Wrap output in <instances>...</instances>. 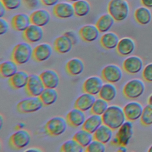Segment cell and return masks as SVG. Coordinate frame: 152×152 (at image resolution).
<instances>
[{"mask_svg":"<svg viewBox=\"0 0 152 152\" xmlns=\"http://www.w3.org/2000/svg\"><path fill=\"white\" fill-rule=\"evenodd\" d=\"M102 117L103 124L113 131L118 129L126 120L123 108L116 104L109 106Z\"/></svg>","mask_w":152,"mask_h":152,"instance_id":"obj_1","label":"cell"},{"mask_svg":"<svg viewBox=\"0 0 152 152\" xmlns=\"http://www.w3.org/2000/svg\"><path fill=\"white\" fill-rule=\"evenodd\" d=\"M107 11L115 21L119 22L127 18L129 8L126 1L110 0L108 4Z\"/></svg>","mask_w":152,"mask_h":152,"instance_id":"obj_2","label":"cell"},{"mask_svg":"<svg viewBox=\"0 0 152 152\" xmlns=\"http://www.w3.org/2000/svg\"><path fill=\"white\" fill-rule=\"evenodd\" d=\"M33 49L29 43L21 42L13 48L11 58L18 65H24L33 58Z\"/></svg>","mask_w":152,"mask_h":152,"instance_id":"obj_3","label":"cell"},{"mask_svg":"<svg viewBox=\"0 0 152 152\" xmlns=\"http://www.w3.org/2000/svg\"><path fill=\"white\" fill-rule=\"evenodd\" d=\"M144 83L140 79L134 78L129 80L123 87V94L128 99L134 100L141 97L145 91Z\"/></svg>","mask_w":152,"mask_h":152,"instance_id":"obj_4","label":"cell"},{"mask_svg":"<svg viewBox=\"0 0 152 152\" xmlns=\"http://www.w3.org/2000/svg\"><path fill=\"white\" fill-rule=\"evenodd\" d=\"M134 134V127L131 121H125L118 129L115 137L112 142L114 144L126 146L128 145Z\"/></svg>","mask_w":152,"mask_h":152,"instance_id":"obj_5","label":"cell"},{"mask_svg":"<svg viewBox=\"0 0 152 152\" xmlns=\"http://www.w3.org/2000/svg\"><path fill=\"white\" fill-rule=\"evenodd\" d=\"M66 119L62 116H55L50 119L45 125L46 132L53 137L63 134L67 128Z\"/></svg>","mask_w":152,"mask_h":152,"instance_id":"obj_6","label":"cell"},{"mask_svg":"<svg viewBox=\"0 0 152 152\" xmlns=\"http://www.w3.org/2000/svg\"><path fill=\"white\" fill-rule=\"evenodd\" d=\"M43 106L39 97L31 96L20 101L17 104V109L20 113H31L39 111Z\"/></svg>","mask_w":152,"mask_h":152,"instance_id":"obj_7","label":"cell"},{"mask_svg":"<svg viewBox=\"0 0 152 152\" xmlns=\"http://www.w3.org/2000/svg\"><path fill=\"white\" fill-rule=\"evenodd\" d=\"M31 141L30 132L26 129H19L14 132L9 139L10 145L17 150H20L27 147Z\"/></svg>","mask_w":152,"mask_h":152,"instance_id":"obj_8","label":"cell"},{"mask_svg":"<svg viewBox=\"0 0 152 152\" xmlns=\"http://www.w3.org/2000/svg\"><path fill=\"white\" fill-rule=\"evenodd\" d=\"M123 72L122 69L116 64H109L102 71V77L106 83L115 84L122 79Z\"/></svg>","mask_w":152,"mask_h":152,"instance_id":"obj_9","label":"cell"},{"mask_svg":"<svg viewBox=\"0 0 152 152\" xmlns=\"http://www.w3.org/2000/svg\"><path fill=\"white\" fill-rule=\"evenodd\" d=\"M25 88L29 96L34 97H39L45 89L40 75L37 74H31L29 75L28 83Z\"/></svg>","mask_w":152,"mask_h":152,"instance_id":"obj_10","label":"cell"},{"mask_svg":"<svg viewBox=\"0 0 152 152\" xmlns=\"http://www.w3.org/2000/svg\"><path fill=\"white\" fill-rule=\"evenodd\" d=\"M144 63L142 59L135 55L127 57L123 62L122 68L128 74L134 75L143 69Z\"/></svg>","mask_w":152,"mask_h":152,"instance_id":"obj_11","label":"cell"},{"mask_svg":"<svg viewBox=\"0 0 152 152\" xmlns=\"http://www.w3.org/2000/svg\"><path fill=\"white\" fill-rule=\"evenodd\" d=\"M126 120L134 122L140 119L144 107L138 102L131 101L127 103L123 107Z\"/></svg>","mask_w":152,"mask_h":152,"instance_id":"obj_12","label":"cell"},{"mask_svg":"<svg viewBox=\"0 0 152 152\" xmlns=\"http://www.w3.org/2000/svg\"><path fill=\"white\" fill-rule=\"evenodd\" d=\"M103 85V80L100 77L93 75L84 81L83 85V90L85 93L96 96L99 94Z\"/></svg>","mask_w":152,"mask_h":152,"instance_id":"obj_13","label":"cell"},{"mask_svg":"<svg viewBox=\"0 0 152 152\" xmlns=\"http://www.w3.org/2000/svg\"><path fill=\"white\" fill-rule=\"evenodd\" d=\"M52 54V48L48 43H42L33 49V58L37 62H42L47 61Z\"/></svg>","mask_w":152,"mask_h":152,"instance_id":"obj_14","label":"cell"},{"mask_svg":"<svg viewBox=\"0 0 152 152\" xmlns=\"http://www.w3.org/2000/svg\"><path fill=\"white\" fill-rule=\"evenodd\" d=\"M53 14L61 19H66L75 15L73 5L65 2H59L53 7Z\"/></svg>","mask_w":152,"mask_h":152,"instance_id":"obj_15","label":"cell"},{"mask_svg":"<svg viewBox=\"0 0 152 152\" xmlns=\"http://www.w3.org/2000/svg\"><path fill=\"white\" fill-rule=\"evenodd\" d=\"M24 39L30 43L40 42L43 37V30L41 27L31 24L23 31Z\"/></svg>","mask_w":152,"mask_h":152,"instance_id":"obj_16","label":"cell"},{"mask_svg":"<svg viewBox=\"0 0 152 152\" xmlns=\"http://www.w3.org/2000/svg\"><path fill=\"white\" fill-rule=\"evenodd\" d=\"M39 75L45 88H56L59 84V76L55 70H45Z\"/></svg>","mask_w":152,"mask_h":152,"instance_id":"obj_17","label":"cell"},{"mask_svg":"<svg viewBox=\"0 0 152 152\" xmlns=\"http://www.w3.org/2000/svg\"><path fill=\"white\" fill-rule=\"evenodd\" d=\"M68 124L73 128H78L82 126L84 123L86 117L84 112L75 107L71 110L66 117Z\"/></svg>","mask_w":152,"mask_h":152,"instance_id":"obj_18","label":"cell"},{"mask_svg":"<svg viewBox=\"0 0 152 152\" xmlns=\"http://www.w3.org/2000/svg\"><path fill=\"white\" fill-rule=\"evenodd\" d=\"M100 31L96 25L87 24L79 30L80 37L86 42H92L97 39Z\"/></svg>","mask_w":152,"mask_h":152,"instance_id":"obj_19","label":"cell"},{"mask_svg":"<svg viewBox=\"0 0 152 152\" xmlns=\"http://www.w3.org/2000/svg\"><path fill=\"white\" fill-rule=\"evenodd\" d=\"M31 24L30 17L25 13L15 14L11 20V25L13 28L18 31H24Z\"/></svg>","mask_w":152,"mask_h":152,"instance_id":"obj_20","label":"cell"},{"mask_svg":"<svg viewBox=\"0 0 152 152\" xmlns=\"http://www.w3.org/2000/svg\"><path fill=\"white\" fill-rule=\"evenodd\" d=\"M118 53L122 56L130 55L135 49V43L133 39L125 37L121 39L116 47Z\"/></svg>","mask_w":152,"mask_h":152,"instance_id":"obj_21","label":"cell"},{"mask_svg":"<svg viewBox=\"0 0 152 152\" xmlns=\"http://www.w3.org/2000/svg\"><path fill=\"white\" fill-rule=\"evenodd\" d=\"M96 99L95 96L84 92L78 97L75 101V107H77L83 112L90 110Z\"/></svg>","mask_w":152,"mask_h":152,"instance_id":"obj_22","label":"cell"},{"mask_svg":"<svg viewBox=\"0 0 152 152\" xmlns=\"http://www.w3.org/2000/svg\"><path fill=\"white\" fill-rule=\"evenodd\" d=\"M31 24L43 27L50 20V14L46 10L39 9L33 11L30 15Z\"/></svg>","mask_w":152,"mask_h":152,"instance_id":"obj_23","label":"cell"},{"mask_svg":"<svg viewBox=\"0 0 152 152\" xmlns=\"http://www.w3.org/2000/svg\"><path fill=\"white\" fill-rule=\"evenodd\" d=\"M73 45L70 39L64 34L56 38L53 43L55 50L61 54H65L69 52Z\"/></svg>","mask_w":152,"mask_h":152,"instance_id":"obj_24","label":"cell"},{"mask_svg":"<svg viewBox=\"0 0 152 152\" xmlns=\"http://www.w3.org/2000/svg\"><path fill=\"white\" fill-rule=\"evenodd\" d=\"M29 78L28 74L25 71H18L9 78V83L14 89H21L26 87Z\"/></svg>","mask_w":152,"mask_h":152,"instance_id":"obj_25","label":"cell"},{"mask_svg":"<svg viewBox=\"0 0 152 152\" xmlns=\"http://www.w3.org/2000/svg\"><path fill=\"white\" fill-rule=\"evenodd\" d=\"M119 40L118 36L115 33L108 31L101 36L100 43L104 49L111 50L116 48Z\"/></svg>","mask_w":152,"mask_h":152,"instance_id":"obj_26","label":"cell"},{"mask_svg":"<svg viewBox=\"0 0 152 152\" xmlns=\"http://www.w3.org/2000/svg\"><path fill=\"white\" fill-rule=\"evenodd\" d=\"M84 69V62L78 58H73L69 59L66 64V70L72 76L80 75L83 73Z\"/></svg>","mask_w":152,"mask_h":152,"instance_id":"obj_27","label":"cell"},{"mask_svg":"<svg viewBox=\"0 0 152 152\" xmlns=\"http://www.w3.org/2000/svg\"><path fill=\"white\" fill-rule=\"evenodd\" d=\"M103 124V119L101 115L91 114L86 118L84 123L82 125V128L93 134Z\"/></svg>","mask_w":152,"mask_h":152,"instance_id":"obj_28","label":"cell"},{"mask_svg":"<svg viewBox=\"0 0 152 152\" xmlns=\"http://www.w3.org/2000/svg\"><path fill=\"white\" fill-rule=\"evenodd\" d=\"M113 131L110 127L103 124L93 133L94 139L106 144L112 139Z\"/></svg>","mask_w":152,"mask_h":152,"instance_id":"obj_29","label":"cell"},{"mask_svg":"<svg viewBox=\"0 0 152 152\" xmlns=\"http://www.w3.org/2000/svg\"><path fill=\"white\" fill-rule=\"evenodd\" d=\"M99 97L110 102L113 101L117 96V88L116 86L110 83L103 84L99 94Z\"/></svg>","mask_w":152,"mask_h":152,"instance_id":"obj_30","label":"cell"},{"mask_svg":"<svg viewBox=\"0 0 152 152\" xmlns=\"http://www.w3.org/2000/svg\"><path fill=\"white\" fill-rule=\"evenodd\" d=\"M115 20L110 14H105L100 17L96 23V26L100 33H104L108 32L115 23Z\"/></svg>","mask_w":152,"mask_h":152,"instance_id":"obj_31","label":"cell"},{"mask_svg":"<svg viewBox=\"0 0 152 152\" xmlns=\"http://www.w3.org/2000/svg\"><path fill=\"white\" fill-rule=\"evenodd\" d=\"M17 64L13 60L6 61L1 64V75L5 78H10L18 71Z\"/></svg>","mask_w":152,"mask_h":152,"instance_id":"obj_32","label":"cell"},{"mask_svg":"<svg viewBox=\"0 0 152 152\" xmlns=\"http://www.w3.org/2000/svg\"><path fill=\"white\" fill-rule=\"evenodd\" d=\"M72 138L84 148H86L94 140V136L93 134L82 128L75 133Z\"/></svg>","mask_w":152,"mask_h":152,"instance_id":"obj_33","label":"cell"},{"mask_svg":"<svg viewBox=\"0 0 152 152\" xmlns=\"http://www.w3.org/2000/svg\"><path fill=\"white\" fill-rule=\"evenodd\" d=\"M39 97L44 106H50L58 100V93L55 88H45Z\"/></svg>","mask_w":152,"mask_h":152,"instance_id":"obj_34","label":"cell"},{"mask_svg":"<svg viewBox=\"0 0 152 152\" xmlns=\"http://www.w3.org/2000/svg\"><path fill=\"white\" fill-rule=\"evenodd\" d=\"M135 20L141 25H146L151 20V13L148 8L141 7L137 8L134 13Z\"/></svg>","mask_w":152,"mask_h":152,"instance_id":"obj_35","label":"cell"},{"mask_svg":"<svg viewBox=\"0 0 152 152\" xmlns=\"http://www.w3.org/2000/svg\"><path fill=\"white\" fill-rule=\"evenodd\" d=\"M75 15L82 17L87 15L91 10L90 3L87 0H79L72 4Z\"/></svg>","mask_w":152,"mask_h":152,"instance_id":"obj_36","label":"cell"},{"mask_svg":"<svg viewBox=\"0 0 152 152\" xmlns=\"http://www.w3.org/2000/svg\"><path fill=\"white\" fill-rule=\"evenodd\" d=\"M84 147L74 138L64 142L61 145V151L63 152H82Z\"/></svg>","mask_w":152,"mask_h":152,"instance_id":"obj_37","label":"cell"},{"mask_svg":"<svg viewBox=\"0 0 152 152\" xmlns=\"http://www.w3.org/2000/svg\"><path fill=\"white\" fill-rule=\"evenodd\" d=\"M108 102L103 100L102 98L96 99L91 109L90 112L91 114H96L98 115H102L109 107Z\"/></svg>","mask_w":152,"mask_h":152,"instance_id":"obj_38","label":"cell"},{"mask_svg":"<svg viewBox=\"0 0 152 152\" xmlns=\"http://www.w3.org/2000/svg\"><path fill=\"white\" fill-rule=\"evenodd\" d=\"M141 124L145 126L152 125V105L148 103L143 109L140 118Z\"/></svg>","mask_w":152,"mask_h":152,"instance_id":"obj_39","label":"cell"},{"mask_svg":"<svg viewBox=\"0 0 152 152\" xmlns=\"http://www.w3.org/2000/svg\"><path fill=\"white\" fill-rule=\"evenodd\" d=\"M105 151V144L95 139L86 148V151L87 152H104Z\"/></svg>","mask_w":152,"mask_h":152,"instance_id":"obj_40","label":"cell"},{"mask_svg":"<svg viewBox=\"0 0 152 152\" xmlns=\"http://www.w3.org/2000/svg\"><path fill=\"white\" fill-rule=\"evenodd\" d=\"M23 0H1L7 10H14L18 8Z\"/></svg>","mask_w":152,"mask_h":152,"instance_id":"obj_41","label":"cell"},{"mask_svg":"<svg viewBox=\"0 0 152 152\" xmlns=\"http://www.w3.org/2000/svg\"><path fill=\"white\" fill-rule=\"evenodd\" d=\"M142 76L145 81L152 83V62L148 64L143 68Z\"/></svg>","mask_w":152,"mask_h":152,"instance_id":"obj_42","label":"cell"},{"mask_svg":"<svg viewBox=\"0 0 152 152\" xmlns=\"http://www.w3.org/2000/svg\"><path fill=\"white\" fill-rule=\"evenodd\" d=\"M8 29L9 24L7 21L3 18H0V34H5L8 31Z\"/></svg>","mask_w":152,"mask_h":152,"instance_id":"obj_43","label":"cell"},{"mask_svg":"<svg viewBox=\"0 0 152 152\" xmlns=\"http://www.w3.org/2000/svg\"><path fill=\"white\" fill-rule=\"evenodd\" d=\"M24 5L30 10L36 8L39 5L40 0H23Z\"/></svg>","mask_w":152,"mask_h":152,"instance_id":"obj_44","label":"cell"},{"mask_svg":"<svg viewBox=\"0 0 152 152\" xmlns=\"http://www.w3.org/2000/svg\"><path fill=\"white\" fill-rule=\"evenodd\" d=\"M64 34L66 35L67 37H68L70 39V40L72 41L73 45H75L77 43L78 39H77V37L74 31H67L64 33Z\"/></svg>","mask_w":152,"mask_h":152,"instance_id":"obj_45","label":"cell"},{"mask_svg":"<svg viewBox=\"0 0 152 152\" xmlns=\"http://www.w3.org/2000/svg\"><path fill=\"white\" fill-rule=\"evenodd\" d=\"M59 0H40L41 3L46 7H54L58 3H59Z\"/></svg>","mask_w":152,"mask_h":152,"instance_id":"obj_46","label":"cell"},{"mask_svg":"<svg viewBox=\"0 0 152 152\" xmlns=\"http://www.w3.org/2000/svg\"><path fill=\"white\" fill-rule=\"evenodd\" d=\"M142 4L147 8H152V0H141Z\"/></svg>","mask_w":152,"mask_h":152,"instance_id":"obj_47","label":"cell"},{"mask_svg":"<svg viewBox=\"0 0 152 152\" xmlns=\"http://www.w3.org/2000/svg\"><path fill=\"white\" fill-rule=\"evenodd\" d=\"M6 10H7V9H6L5 7L1 2H0V18H2L4 16L6 12Z\"/></svg>","mask_w":152,"mask_h":152,"instance_id":"obj_48","label":"cell"},{"mask_svg":"<svg viewBox=\"0 0 152 152\" xmlns=\"http://www.w3.org/2000/svg\"><path fill=\"white\" fill-rule=\"evenodd\" d=\"M25 151H34V152H40L42 150L37 147H30L25 150Z\"/></svg>","mask_w":152,"mask_h":152,"instance_id":"obj_49","label":"cell"},{"mask_svg":"<svg viewBox=\"0 0 152 152\" xmlns=\"http://www.w3.org/2000/svg\"><path fill=\"white\" fill-rule=\"evenodd\" d=\"M119 151L121 152H126L127 151V148L126 147V146H124V145H120L119 148L118 150Z\"/></svg>","mask_w":152,"mask_h":152,"instance_id":"obj_50","label":"cell"},{"mask_svg":"<svg viewBox=\"0 0 152 152\" xmlns=\"http://www.w3.org/2000/svg\"><path fill=\"white\" fill-rule=\"evenodd\" d=\"M148 103L152 105V94H151L148 98Z\"/></svg>","mask_w":152,"mask_h":152,"instance_id":"obj_51","label":"cell"},{"mask_svg":"<svg viewBox=\"0 0 152 152\" xmlns=\"http://www.w3.org/2000/svg\"><path fill=\"white\" fill-rule=\"evenodd\" d=\"M3 124H4V118H3L2 115H1V116H0V124H1V126L0 127H1V128H2Z\"/></svg>","mask_w":152,"mask_h":152,"instance_id":"obj_52","label":"cell"},{"mask_svg":"<svg viewBox=\"0 0 152 152\" xmlns=\"http://www.w3.org/2000/svg\"><path fill=\"white\" fill-rule=\"evenodd\" d=\"M148 152H152V145H151L150 146V147H149V148L148 150Z\"/></svg>","mask_w":152,"mask_h":152,"instance_id":"obj_53","label":"cell"},{"mask_svg":"<svg viewBox=\"0 0 152 152\" xmlns=\"http://www.w3.org/2000/svg\"><path fill=\"white\" fill-rule=\"evenodd\" d=\"M68 1H70V2H72L74 3V2H77V1H79V0H68Z\"/></svg>","mask_w":152,"mask_h":152,"instance_id":"obj_54","label":"cell"},{"mask_svg":"<svg viewBox=\"0 0 152 152\" xmlns=\"http://www.w3.org/2000/svg\"><path fill=\"white\" fill-rule=\"evenodd\" d=\"M124 1H128V0H124Z\"/></svg>","mask_w":152,"mask_h":152,"instance_id":"obj_55","label":"cell"}]
</instances>
